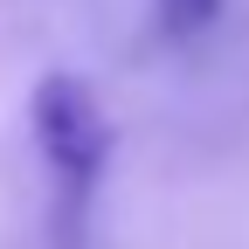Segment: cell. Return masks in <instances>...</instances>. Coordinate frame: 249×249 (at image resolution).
<instances>
[{
	"label": "cell",
	"instance_id": "cell-2",
	"mask_svg": "<svg viewBox=\"0 0 249 249\" xmlns=\"http://www.w3.org/2000/svg\"><path fill=\"white\" fill-rule=\"evenodd\" d=\"M214 14H222V0H152V28H160L166 42H194V35H208Z\"/></svg>",
	"mask_w": 249,
	"mask_h": 249
},
{
	"label": "cell",
	"instance_id": "cell-1",
	"mask_svg": "<svg viewBox=\"0 0 249 249\" xmlns=\"http://www.w3.org/2000/svg\"><path fill=\"white\" fill-rule=\"evenodd\" d=\"M28 139H35V166L49 180V242L76 249L97 208V187L111 173V118L97 104V90L70 70H49L28 90Z\"/></svg>",
	"mask_w": 249,
	"mask_h": 249
}]
</instances>
